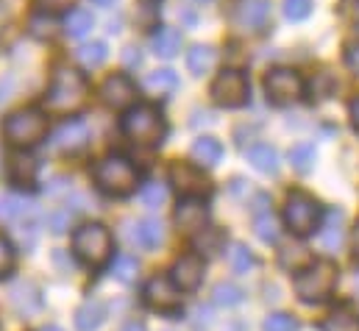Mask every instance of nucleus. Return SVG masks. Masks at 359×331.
Returning a JSON list of instances; mask_svg holds the SVG:
<instances>
[{
	"instance_id": "obj_15",
	"label": "nucleus",
	"mask_w": 359,
	"mask_h": 331,
	"mask_svg": "<svg viewBox=\"0 0 359 331\" xmlns=\"http://www.w3.org/2000/svg\"><path fill=\"white\" fill-rule=\"evenodd\" d=\"M234 20L243 31H251V34L265 31L270 22V0H240Z\"/></svg>"
},
{
	"instance_id": "obj_5",
	"label": "nucleus",
	"mask_w": 359,
	"mask_h": 331,
	"mask_svg": "<svg viewBox=\"0 0 359 331\" xmlns=\"http://www.w3.org/2000/svg\"><path fill=\"white\" fill-rule=\"evenodd\" d=\"M48 134V117L39 109H20L11 112L3 123V137L8 140V145L14 148H34L45 140Z\"/></svg>"
},
{
	"instance_id": "obj_45",
	"label": "nucleus",
	"mask_w": 359,
	"mask_h": 331,
	"mask_svg": "<svg viewBox=\"0 0 359 331\" xmlns=\"http://www.w3.org/2000/svg\"><path fill=\"white\" fill-rule=\"evenodd\" d=\"M140 62H142V56H140V53H134V48H128V50H126V65H131V67H134V65H140Z\"/></svg>"
},
{
	"instance_id": "obj_21",
	"label": "nucleus",
	"mask_w": 359,
	"mask_h": 331,
	"mask_svg": "<svg viewBox=\"0 0 359 331\" xmlns=\"http://www.w3.org/2000/svg\"><path fill=\"white\" fill-rule=\"evenodd\" d=\"M106 320V306L100 301H84L76 312V329L79 331H97Z\"/></svg>"
},
{
	"instance_id": "obj_10",
	"label": "nucleus",
	"mask_w": 359,
	"mask_h": 331,
	"mask_svg": "<svg viewBox=\"0 0 359 331\" xmlns=\"http://www.w3.org/2000/svg\"><path fill=\"white\" fill-rule=\"evenodd\" d=\"M145 301H148V306H154L156 312H165V315L181 312V290L170 281V276H154L145 284Z\"/></svg>"
},
{
	"instance_id": "obj_8",
	"label": "nucleus",
	"mask_w": 359,
	"mask_h": 331,
	"mask_svg": "<svg viewBox=\"0 0 359 331\" xmlns=\"http://www.w3.org/2000/svg\"><path fill=\"white\" fill-rule=\"evenodd\" d=\"M248 95H251V86L245 73L240 70H223L215 81H212V100L223 109H240L248 103Z\"/></svg>"
},
{
	"instance_id": "obj_13",
	"label": "nucleus",
	"mask_w": 359,
	"mask_h": 331,
	"mask_svg": "<svg viewBox=\"0 0 359 331\" xmlns=\"http://www.w3.org/2000/svg\"><path fill=\"white\" fill-rule=\"evenodd\" d=\"M170 281L179 287L181 292H192L201 287L203 281V256L198 253H184L181 259H176L173 270H170Z\"/></svg>"
},
{
	"instance_id": "obj_44",
	"label": "nucleus",
	"mask_w": 359,
	"mask_h": 331,
	"mask_svg": "<svg viewBox=\"0 0 359 331\" xmlns=\"http://www.w3.org/2000/svg\"><path fill=\"white\" fill-rule=\"evenodd\" d=\"M348 114H351V123H354V128L359 131V95L351 100V106H348Z\"/></svg>"
},
{
	"instance_id": "obj_11",
	"label": "nucleus",
	"mask_w": 359,
	"mask_h": 331,
	"mask_svg": "<svg viewBox=\"0 0 359 331\" xmlns=\"http://www.w3.org/2000/svg\"><path fill=\"white\" fill-rule=\"evenodd\" d=\"M50 145L59 151V154H81L87 145H90V126L79 117L73 120H65L53 137H50Z\"/></svg>"
},
{
	"instance_id": "obj_51",
	"label": "nucleus",
	"mask_w": 359,
	"mask_h": 331,
	"mask_svg": "<svg viewBox=\"0 0 359 331\" xmlns=\"http://www.w3.org/2000/svg\"><path fill=\"white\" fill-rule=\"evenodd\" d=\"M198 3H209V0H198Z\"/></svg>"
},
{
	"instance_id": "obj_7",
	"label": "nucleus",
	"mask_w": 359,
	"mask_h": 331,
	"mask_svg": "<svg viewBox=\"0 0 359 331\" xmlns=\"http://www.w3.org/2000/svg\"><path fill=\"white\" fill-rule=\"evenodd\" d=\"M320 217H323V209H320V203H318L309 192L295 189V192L287 195V203H284V223H287V229H290L292 234H298V237L312 234V231L320 226Z\"/></svg>"
},
{
	"instance_id": "obj_40",
	"label": "nucleus",
	"mask_w": 359,
	"mask_h": 331,
	"mask_svg": "<svg viewBox=\"0 0 359 331\" xmlns=\"http://www.w3.org/2000/svg\"><path fill=\"white\" fill-rule=\"evenodd\" d=\"M265 331H298V323L287 312H273L265 320Z\"/></svg>"
},
{
	"instance_id": "obj_50",
	"label": "nucleus",
	"mask_w": 359,
	"mask_h": 331,
	"mask_svg": "<svg viewBox=\"0 0 359 331\" xmlns=\"http://www.w3.org/2000/svg\"><path fill=\"white\" fill-rule=\"evenodd\" d=\"M343 3H348V6H354V3H359V0H343Z\"/></svg>"
},
{
	"instance_id": "obj_34",
	"label": "nucleus",
	"mask_w": 359,
	"mask_h": 331,
	"mask_svg": "<svg viewBox=\"0 0 359 331\" xmlns=\"http://www.w3.org/2000/svg\"><path fill=\"white\" fill-rule=\"evenodd\" d=\"M229 262H231L234 273H248V270H251V267L257 264L254 253L245 248V245H234V248L229 250Z\"/></svg>"
},
{
	"instance_id": "obj_46",
	"label": "nucleus",
	"mask_w": 359,
	"mask_h": 331,
	"mask_svg": "<svg viewBox=\"0 0 359 331\" xmlns=\"http://www.w3.org/2000/svg\"><path fill=\"white\" fill-rule=\"evenodd\" d=\"M351 250H354V259L359 262V223L354 226V234H351Z\"/></svg>"
},
{
	"instance_id": "obj_43",
	"label": "nucleus",
	"mask_w": 359,
	"mask_h": 331,
	"mask_svg": "<svg viewBox=\"0 0 359 331\" xmlns=\"http://www.w3.org/2000/svg\"><path fill=\"white\" fill-rule=\"evenodd\" d=\"M346 59H348V67L359 76V45H351V48H348V56H346Z\"/></svg>"
},
{
	"instance_id": "obj_38",
	"label": "nucleus",
	"mask_w": 359,
	"mask_h": 331,
	"mask_svg": "<svg viewBox=\"0 0 359 331\" xmlns=\"http://www.w3.org/2000/svg\"><path fill=\"white\" fill-rule=\"evenodd\" d=\"M31 34L39 36V39H53V34H56V22H53L48 14H36V17L31 20Z\"/></svg>"
},
{
	"instance_id": "obj_29",
	"label": "nucleus",
	"mask_w": 359,
	"mask_h": 331,
	"mask_svg": "<svg viewBox=\"0 0 359 331\" xmlns=\"http://www.w3.org/2000/svg\"><path fill=\"white\" fill-rule=\"evenodd\" d=\"M318 162V151H315V145H309V142H298V145H292V151H290V165L295 167L298 173H309L312 167Z\"/></svg>"
},
{
	"instance_id": "obj_1",
	"label": "nucleus",
	"mask_w": 359,
	"mask_h": 331,
	"mask_svg": "<svg viewBox=\"0 0 359 331\" xmlns=\"http://www.w3.org/2000/svg\"><path fill=\"white\" fill-rule=\"evenodd\" d=\"M87 95H90V86H87V79L79 70L59 67L50 86H48L45 109L50 114H76L87 103Z\"/></svg>"
},
{
	"instance_id": "obj_14",
	"label": "nucleus",
	"mask_w": 359,
	"mask_h": 331,
	"mask_svg": "<svg viewBox=\"0 0 359 331\" xmlns=\"http://www.w3.org/2000/svg\"><path fill=\"white\" fill-rule=\"evenodd\" d=\"M137 97V86L128 76H109L106 81L100 83V100L109 106V109H126L131 106Z\"/></svg>"
},
{
	"instance_id": "obj_2",
	"label": "nucleus",
	"mask_w": 359,
	"mask_h": 331,
	"mask_svg": "<svg viewBox=\"0 0 359 331\" xmlns=\"http://www.w3.org/2000/svg\"><path fill=\"white\" fill-rule=\"evenodd\" d=\"M337 278H340V270H337V264L332 259H315L304 270H298L292 287H295V295L301 301L320 304V301H326L334 292Z\"/></svg>"
},
{
	"instance_id": "obj_6",
	"label": "nucleus",
	"mask_w": 359,
	"mask_h": 331,
	"mask_svg": "<svg viewBox=\"0 0 359 331\" xmlns=\"http://www.w3.org/2000/svg\"><path fill=\"white\" fill-rule=\"evenodd\" d=\"M73 253L90 264V267H100L111 259V234L106 226L100 223H84L76 229L73 234Z\"/></svg>"
},
{
	"instance_id": "obj_25",
	"label": "nucleus",
	"mask_w": 359,
	"mask_h": 331,
	"mask_svg": "<svg viewBox=\"0 0 359 331\" xmlns=\"http://www.w3.org/2000/svg\"><path fill=\"white\" fill-rule=\"evenodd\" d=\"M248 162L257 167L259 173H265V175H276L278 173V154L270 145H265V142L248 148Z\"/></svg>"
},
{
	"instance_id": "obj_20",
	"label": "nucleus",
	"mask_w": 359,
	"mask_h": 331,
	"mask_svg": "<svg viewBox=\"0 0 359 331\" xmlns=\"http://www.w3.org/2000/svg\"><path fill=\"white\" fill-rule=\"evenodd\" d=\"M215 65H217V50L212 45H195L187 53V67L192 76H206L215 70Z\"/></svg>"
},
{
	"instance_id": "obj_47",
	"label": "nucleus",
	"mask_w": 359,
	"mask_h": 331,
	"mask_svg": "<svg viewBox=\"0 0 359 331\" xmlns=\"http://www.w3.org/2000/svg\"><path fill=\"white\" fill-rule=\"evenodd\" d=\"M123 331H148L145 329V323H137V320H131V323H126Z\"/></svg>"
},
{
	"instance_id": "obj_27",
	"label": "nucleus",
	"mask_w": 359,
	"mask_h": 331,
	"mask_svg": "<svg viewBox=\"0 0 359 331\" xmlns=\"http://www.w3.org/2000/svg\"><path fill=\"white\" fill-rule=\"evenodd\" d=\"M323 331H359V315L348 306H340L334 309L326 320H323Z\"/></svg>"
},
{
	"instance_id": "obj_48",
	"label": "nucleus",
	"mask_w": 359,
	"mask_h": 331,
	"mask_svg": "<svg viewBox=\"0 0 359 331\" xmlns=\"http://www.w3.org/2000/svg\"><path fill=\"white\" fill-rule=\"evenodd\" d=\"M39 331H62V329H59V326H42Z\"/></svg>"
},
{
	"instance_id": "obj_41",
	"label": "nucleus",
	"mask_w": 359,
	"mask_h": 331,
	"mask_svg": "<svg viewBox=\"0 0 359 331\" xmlns=\"http://www.w3.org/2000/svg\"><path fill=\"white\" fill-rule=\"evenodd\" d=\"M70 220H73V212H70V209H62V212H53V215L48 217V226H50L53 234H62V231L70 229Z\"/></svg>"
},
{
	"instance_id": "obj_17",
	"label": "nucleus",
	"mask_w": 359,
	"mask_h": 331,
	"mask_svg": "<svg viewBox=\"0 0 359 331\" xmlns=\"http://www.w3.org/2000/svg\"><path fill=\"white\" fill-rule=\"evenodd\" d=\"M254 231H257V237L262 240V243H278V234H281V229H278V220H276V215L268 209V198L265 195H259L257 198V206H254Z\"/></svg>"
},
{
	"instance_id": "obj_39",
	"label": "nucleus",
	"mask_w": 359,
	"mask_h": 331,
	"mask_svg": "<svg viewBox=\"0 0 359 331\" xmlns=\"http://www.w3.org/2000/svg\"><path fill=\"white\" fill-rule=\"evenodd\" d=\"M14 264H17V250L6 237H0V278L8 276L14 270Z\"/></svg>"
},
{
	"instance_id": "obj_9",
	"label": "nucleus",
	"mask_w": 359,
	"mask_h": 331,
	"mask_svg": "<svg viewBox=\"0 0 359 331\" xmlns=\"http://www.w3.org/2000/svg\"><path fill=\"white\" fill-rule=\"evenodd\" d=\"M265 92H268V100L276 106L295 103L304 95V79L290 67H276L265 76Z\"/></svg>"
},
{
	"instance_id": "obj_4",
	"label": "nucleus",
	"mask_w": 359,
	"mask_h": 331,
	"mask_svg": "<svg viewBox=\"0 0 359 331\" xmlns=\"http://www.w3.org/2000/svg\"><path fill=\"white\" fill-rule=\"evenodd\" d=\"M92 175H95L97 189H103L106 195H114V198L131 195V192L137 189V184H140L137 167L131 165L126 156H120V154H111V156L100 159V162L95 165V173H92Z\"/></svg>"
},
{
	"instance_id": "obj_3",
	"label": "nucleus",
	"mask_w": 359,
	"mask_h": 331,
	"mask_svg": "<svg viewBox=\"0 0 359 331\" xmlns=\"http://www.w3.org/2000/svg\"><path fill=\"white\" fill-rule=\"evenodd\" d=\"M123 134L137 145H162L168 134V123L156 106L137 103L123 117Z\"/></svg>"
},
{
	"instance_id": "obj_42",
	"label": "nucleus",
	"mask_w": 359,
	"mask_h": 331,
	"mask_svg": "<svg viewBox=\"0 0 359 331\" xmlns=\"http://www.w3.org/2000/svg\"><path fill=\"white\" fill-rule=\"evenodd\" d=\"M70 6H73V0H36L39 14H56V11H65Z\"/></svg>"
},
{
	"instance_id": "obj_36",
	"label": "nucleus",
	"mask_w": 359,
	"mask_h": 331,
	"mask_svg": "<svg viewBox=\"0 0 359 331\" xmlns=\"http://www.w3.org/2000/svg\"><path fill=\"white\" fill-rule=\"evenodd\" d=\"M223 245V231L220 229H203V234L195 240V248L203 253H217Z\"/></svg>"
},
{
	"instance_id": "obj_37",
	"label": "nucleus",
	"mask_w": 359,
	"mask_h": 331,
	"mask_svg": "<svg viewBox=\"0 0 359 331\" xmlns=\"http://www.w3.org/2000/svg\"><path fill=\"white\" fill-rule=\"evenodd\" d=\"M312 14V0H284V17L292 22H301Z\"/></svg>"
},
{
	"instance_id": "obj_49",
	"label": "nucleus",
	"mask_w": 359,
	"mask_h": 331,
	"mask_svg": "<svg viewBox=\"0 0 359 331\" xmlns=\"http://www.w3.org/2000/svg\"><path fill=\"white\" fill-rule=\"evenodd\" d=\"M95 3H100V6H109V3H114V0H95Z\"/></svg>"
},
{
	"instance_id": "obj_12",
	"label": "nucleus",
	"mask_w": 359,
	"mask_h": 331,
	"mask_svg": "<svg viewBox=\"0 0 359 331\" xmlns=\"http://www.w3.org/2000/svg\"><path fill=\"white\" fill-rule=\"evenodd\" d=\"M170 181L184 198H201L203 192H209V178L198 170V165L189 162H176L170 167Z\"/></svg>"
},
{
	"instance_id": "obj_24",
	"label": "nucleus",
	"mask_w": 359,
	"mask_h": 331,
	"mask_svg": "<svg viewBox=\"0 0 359 331\" xmlns=\"http://www.w3.org/2000/svg\"><path fill=\"white\" fill-rule=\"evenodd\" d=\"M176 86H179V79H176L173 70H154V73H148V76L142 79V89H145L148 95H154V97L168 95V92H173Z\"/></svg>"
},
{
	"instance_id": "obj_31",
	"label": "nucleus",
	"mask_w": 359,
	"mask_h": 331,
	"mask_svg": "<svg viewBox=\"0 0 359 331\" xmlns=\"http://www.w3.org/2000/svg\"><path fill=\"white\" fill-rule=\"evenodd\" d=\"M76 56H79V62H81L84 67H100V65L106 62L109 50H106L103 42H90V45H81Z\"/></svg>"
},
{
	"instance_id": "obj_22",
	"label": "nucleus",
	"mask_w": 359,
	"mask_h": 331,
	"mask_svg": "<svg viewBox=\"0 0 359 331\" xmlns=\"http://www.w3.org/2000/svg\"><path fill=\"white\" fill-rule=\"evenodd\" d=\"M189 154H192L195 165L215 167L223 159V145H220L217 140H212V137H201V140H195V145H192Z\"/></svg>"
},
{
	"instance_id": "obj_32",
	"label": "nucleus",
	"mask_w": 359,
	"mask_h": 331,
	"mask_svg": "<svg viewBox=\"0 0 359 331\" xmlns=\"http://www.w3.org/2000/svg\"><path fill=\"white\" fill-rule=\"evenodd\" d=\"M137 273H140V262H137L134 256L123 253V256L114 259V276H117L123 284H131V281L137 278Z\"/></svg>"
},
{
	"instance_id": "obj_33",
	"label": "nucleus",
	"mask_w": 359,
	"mask_h": 331,
	"mask_svg": "<svg viewBox=\"0 0 359 331\" xmlns=\"http://www.w3.org/2000/svg\"><path fill=\"white\" fill-rule=\"evenodd\" d=\"M140 195H142V203H145L148 209H159V206L168 201V187L159 184V181H151V184L142 187Z\"/></svg>"
},
{
	"instance_id": "obj_16",
	"label": "nucleus",
	"mask_w": 359,
	"mask_h": 331,
	"mask_svg": "<svg viewBox=\"0 0 359 331\" xmlns=\"http://www.w3.org/2000/svg\"><path fill=\"white\" fill-rule=\"evenodd\" d=\"M209 220V206L203 198H181L176 206V226L181 231H203Z\"/></svg>"
},
{
	"instance_id": "obj_26",
	"label": "nucleus",
	"mask_w": 359,
	"mask_h": 331,
	"mask_svg": "<svg viewBox=\"0 0 359 331\" xmlns=\"http://www.w3.org/2000/svg\"><path fill=\"white\" fill-rule=\"evenodd\" d=\"M343 223H346V215L343 212H329L326 217V226L320 231V243L326 250H337L343 243Z\"/></svg>"
},
{
	"instance_id": "obj_19",
	"label": "nucleus",
	"mask_w": 359,
	"mask_h": 331,
	"mask_svg": "<svg viewBox=\"0 0 359 331\" xmlns=\"http://www.w3.org/2000/svg\"><path fill=\"white\" fill-rule=\"evenodd\" d=\"M181 42H184V36H181L179 28L159 25V31L154 34V53L162 56V59H173L181 50Z\"/></svg>"
},
{
	"instance_id": "obj_30",
	"label": "nucleus",
	"mask_w": 359,
	"mask_h": 331,
	"mask_svg": "<svg viewBox=\"0 0 359 331\" xmlns=\"http://www.w3.org/2000/svg\"><path fill=\"white\" fill-rule=\"evenodd\" d=\"M212 295H215V304H217V306H226V309L243 304V298H245V292H243L234 281H220V284L215 287Z\"/></svg>"
},
{
	"instance_id": "obj_35",
	"label": "nucleus",
	"mask_w": 359,
	"mask_h": 331,
	"mask_svg": "<svg viewBox=\"0 0 359 331\" xmlns=\"http://www.w3.org/2000/svg\"><path fill=\"white\" fill-rule=\"evenodd\" d=\"M28 212H31V203L25 198H17V195L3 198V203H0V215L3 217H25Z\"/></svg>"
},
{
	"instance_id": "obj_28",
	"label": "nucleus",
	"mask_w": 359,
	"mask_h": 331,
	"mask_svg": "<svg viewBox=\"0 0 359 331\" xmlns=\"http://www.w3.org/2000/svg\"><path fill=\"white\" fill-rule=\"evenodd\" d=\"M92 25H95V20H92L90 11H84V8H76V11H70V14L65 17V34L73 36V39L87 36L92 31Z\"/></svg>"
},
{
	"instance_id": "obj_23",
	"label": "nucleus",
	"mask_w": 359,
	"mask_h": 331,
	"mask_svg": "<svg viewBox=\"0 0 359 331\" xmlns=\"http://www.w3.org/2000/svg\"><path fill=\"white\" fill-rule=\"evenodd\" d=\"M134 240L142 245V248H159L162 243H165V226L159 223V220H154V217H148V220H140L137 223V234H134Z\"/></svg>"
},
{
	"instance_id": "obj_18",
	"label": "nucleus",
	"mask_w": 359,
	"mask_h": 331,
	"mask_svg": "<svg viewBox=\"0 0 359 331\" xmlns=\"http://www.w3.org/2000/svg\"><path fill=\"white\" fill-rule=\"evenodd\" d=\"M36 173H39L36 159H31L25 154H14L8 159V178L14 187H31L36 181Z\"/></svg>"
}]
</instances>
